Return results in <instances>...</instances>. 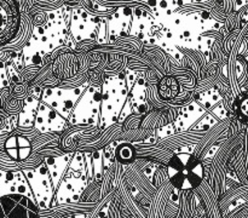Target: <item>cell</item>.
<instances>
[{
	"label": "cell",
	"instance_id": "obj_1",
	"mask_svg": "<svg viewBox=\"0 0 248 218\" xmlns=\"http://www.w3.org/2000/svg\"><path fill=\"white\" fill-rule=\"evenodd\" d=\"M167 174L172 186L179 190H193L202 182L205 176L203 165L195 155L178 153L167 165Z\"/></svg>",
	"mask_w": 248,
	"mask_h": 218
},
{
	"label": "cell",
	"instance_id": "obj_2",
	"mask_svg": "<svg viewBox=\"0 0 248 218\" xmlns=\"http://www.w3.org/2000/svg\"><path fill=\"white\" fill-rule=\"evenodd\" d=\"M0 218H40V208L31 196L9 194L0 198Z\"/></svg>",
	"mask_w": 248,
	"mask_h": 218
},
{
	"label": "cell",
	"instance_id": "obj_3",
	"mask_svg": "<svg viewBox=\"0 0 248 218\" xmlns=\"http://www.w3.org/2000/svg\"><path fill=\"white\" fill-rule=\"evenodd\" d=\"M19 11L15 1L0 0V46L6 45L18 31Z\"/></svg>",
	"mask_w": 248,
	"mask_h": 218
},
{
	"label": "cell",
	"instance_id": "obj_4",
	"mask_svg": "<svg viewBox=\"0 0 248 218\" xmlns=\"http://www.w3.org/2000/svg\"><path fill=\"white\" fill-rule=\"evenodd\" d=\"M27 178L31 183V191L35 195L36 205L39 208H47L51 205V198H52V191H51L48 178L46 176V170L44 165H41L39 169L34 171L26 172Z\"/></svg>",
	"mask_w": 248,
	"mask_h": 218
},
{
	"label": "cell",
	"instance_id": "obj_5",
	"mask_svg": "<svg viewBox=\"0 0 248 218\" xmlns=\"http://www.w3.org/2000/svg\"><path fill=\"white\" fill-rule=\"evenodd\" d=\"M7 155L15 161H23L31 154V143L28 138L21 135L10 136L5 142Z\"/></svg>",
	"mask_w": 248,
	"mask_h": 218
},
{
	"label": "cell",
	"instance_id": "obj_6",
	"mask_svg": "<svg viewBox=\"0 0 248 218\" xmlns=\"http://www.w3.org/2000/svg\"><path fill=\"white\" fill-rule=\"evenodd\" d=\"M22 173H7L0 171V198L9 194H26L31 196L28 186L21 181ZM33 198V196H31Z\"/></svg>",
	"mask_w": 248,
	"mask_h": 218
},
{
	"label": "cell",
	"instance_id": "obj_7",
	"mask_svg": "<svg viewBox=\"0 0 248 218\" xmlns=\"http://www.w3.org/2000/svg\"><path fill=\"white\" fill-rule=\"evenodd\" d=\"M157 91L161 98L165 101H170L178 96L179 93V82L173 75H165L159 81Z\"/></svg>",
	"mask_w": 248,
	"mask_h": 218
},
{
	"label": "cell",
	"instance_id": "obj_8",
	"mask_svg": "<svg viewBox=\"0 0 248 218\" xmlns=\"http://www.w3.org/2000/svg\"><path fill=\"white\" fill-rule=\"evenodd\" d=\"M232 109L241 123L248 125V91L241 92L239 96H236L234 103H232Z\"/></svg>",
	"mask_w": 248,
	"mask_h": 218
},
{
	"label": "cell",
	"instance_id": "obj_9",
	"mask_svg": "<svg viewBox=\"0 0 248 218\" xmlns=\"http://www.w3.org/2000/svg\"><path fill=\"white\" fill-rule=\"evenodd\" d=\"M115 157L121 164H131L136 157L135 147L131 143H121L115 149Z\"/></svg>",
	"mask_w": 248,
	"mask_h": 218
}]
</instances>
